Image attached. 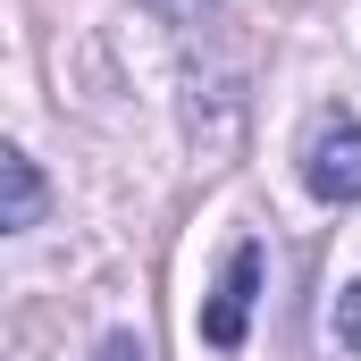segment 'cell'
<instances>
[{
  "label": "cell",
  "instance_id": "obj_1",
  "mask_svg": "<svg viewBox=\"0 0 361 361\" xmlns=\"http://www.w3.org/2000/svg\"><path fill=\"white\" fill-rule=\"evenodd\" d=\"M302 185L319 202H361V118L353 109L311 118V135H302Z\"/></svg>",
  "mask_w": 361,
  "mask_h": 361
},
{
  "label": "cell",
  "instance_id": "obj_2",
  "mask_svg": "<svg viewBox=\"0 0 361 361\" xmlns=\"http://www.w3.org/2000/svg\"><path fill=\"white\" fill-rule=\"evenodd\" d=\"M261 269H269V252L244 235V244L227 252L219 286H210V302H202V345H210V353H235V345H244V328H252V302H261Z\"/></svg>",
  "mask_w": 361,
  "mask_h": 361
},
{
  "label": "cell",
  "instance_id": "obj_3",
  "mask_svg": "<svg viewBox=\"0 0 361 361\" xmlns=\"http://www.w3.org/2000/svg\"><path fill=\"white\" fill-rule=\"evenodd\" d=\"M42 210H51V185H42V169H34L17 143H0V235H25Z\"/></svg>",
  "mask_w": 361,
  "mask_h": 361
},
{
  "label": "cell",
  "instance_id": "obj_4",
  "mask_svg": "<svg viewBox=\"0 0 361 361\" xmlns=\"http://www.w3.org/2000/svg\"><path fill=\"white\" fill-rule=\"evenodd\" d=\"M336 345H345V353H361V277L336 294Z\"/></svg>",
  "mask_w": 361,
  "mask_h": 361
},
{
  "label": "cell",
  "instance_id": "obj_5",
  "mask_svg": "<svg viewBox=\"0 0 361 361\" xmlns=\"http://www.w3.org/2000/svg\"><path fill=\"white\" fill-rule=\"evenodd\" d=\"M152 8H160V17H177V25H202L219 0H152Z\"/></svg>",
  "mask_w": 361,
  "mask_h": 361
},
{
  "label": "cell",
  "instance_id": "obj_6",
  "mask_svg": "<svg viewBox=\"0 0 361 361\" xmlns=\"http://www.w3.org/2000/svg\"><path fill=\"white\" fill-rule=\"evenodd\" d=\"M101 361H143V345H135V336H109V345H101Z\"/></svg>",
  "mask_w": 361,
  "mask_h": 361
}]
</instances>
